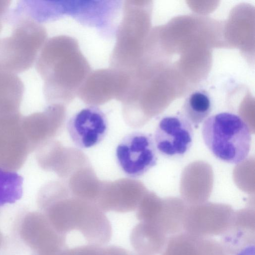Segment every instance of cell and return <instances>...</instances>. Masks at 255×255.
Segmentation results:
<instances>
[{
    "instance_id": "6da1fadb",
    "label": "cell",
    "mask_w": 255,
    "mask_h": 255,
    "mask_svg": "<svg viewBox=\"0 0 255 255\" xmlns=\"http://www.w3.org/2000/svg\"><path fill=\"white\" fill-rule=\"evenodd\" d=\"M36 61V70L43 81L44 95L51 104L72 101L91 72L78 41L65 35L47 40Z\"/></svg>"
},
{
    "instance_id": "7a4b0ae2",
    "label": "cell",
    "mask_w": 255,
    "mask_h": 255,
    "mask_svg": "<svg viewBox=\"0 0 255 255\" xmlns=\"http://www.w3.org/2000/svg\"><path fill=\"white\" fill-rule=\"evenodd\" d=\"M204 142L217 158L231 164H239L248 156L251 133L241 117L222 112L206 119L202 127Z\"/></svg>"
},
{
    "instance_id": "3957f363",
    "label": "cell",
    "mask_w": 255,
    "mask_h": 255,
    "mask_svg": "<svg viewBox=\"0 0 255 255\" xmlns=\"http://www.w3.org/2000/svg\"><path fill=\"white\" fill-rule=\"evenodd\" d=\"M10 35L0 38V71L14 74L30 68L47 41L44 26L31 19L19 17L8 22Z\"/></svg>"
},
{
    "instance_id": "277c9868",
    "label": "cell",
    "mask_w": 255,
    "mask_h": 255,
    "mask_svg": "<svg viewBox=\"0 0 255 255\" xmlns=\"http://www.w3.org/2000/svg\"><path fill=\"white\" fill-rule=\"evenodd\" d=\"M141 4L128 0L123 4V17L116 35V43L110 58V66L130 72L138 65L141 40Z\"/></svg>"
},
{
    "instance_id": "5b68a950",
    "label": "cell",
    "mask_w": 255,
    "mask_h": 255,
    "mask_svg": "<svg viewBox=\"0 0 255 255\" xmlns=\"http://www.w3.org/2000/svg\"><path fill=\"white\" fill-rule=\"evenodd\" d=\"M115 155L120 169L132 178L143 176L157 162L152 136L141 131H133L125 135L117 145Z\"/></svg>"
},
{
    "instance_id": "8992f818",
    "label": "cell",
    "mask_w": 255,
    "mask_h": 255,
    "mask_svg": "<svg viewBox=\"0 0 255 255\" xmlns=\"http://www.w3.org/2000/svg\"><path fill=\"white\" fill-rule=\"evenodd\" d=\"M129 77L128 72L112 67L95 70L86 78L77 96L93 106L113 99L122 101L127 91Z\"/></svg>"
},
{
    "instance_id": "52a82bcc",
    "label": "cell",
    "mask_w": 255,
    "mask_h": 255,
    "mask_svg": "<svg viewBox=\"0 0 255 255\" xmlns=\"http://www.w3.org/2000/svg\"><path fill=\"white\" fill-rule=\"evenodd\" d=\"M194 137L192 126L180 114L161 119L153 140L157 151L169 158H179L190 150Z\"/></svg>"
},
{
    "instance_id": "ba28073f",
    "label": "cell",
    "mask_w": 255,
    "mask_h": 255,
    "mask_svg": "<svg viewBox=\"0 0 255 255\" xmlns=\"http://www.w3.org/2000/svg\"><path fill=\"white\" fill-rule=\"evenodd\" d=\"M109 123L105 114L98 107L90 106L72 116L67 129L74 144L85 149L100 143L105 137Z\"/></svg>"
},
{
    "instance_id": "9c48e42d",
    "label": "cell",
    "mask_w": 255,
    "mask_h": 255,
    "mask_svg": "<svg viewBox=\"0 0 255 255\" xmlns=\"http://www.w3.org/2000/svg\"><path fill=\"white\" fill-rule=\"evenodd\" d=\"M233 216L227 209L193 210L184 215L183 231L202 237L222 235L228 228Z\"/></svg>"
},
{
    "instance_id": "30bf717a",
    "label": "cell",
    "mask_w": 255,
    "mask_h": 255,
    "mask_svg": "<svg viewBox=\"0 0 255 255\" xmlns=\"http://www.w3.org/2000/svg\"><path fill=\"white\" fill-rule=\"evenodd\" d=\"M160 255H228L221 243L183 231L168 237Z\"/></svg>"
},
{
    "instance_id": "8fae6325",
    "label": "cell",
    "mask_w": 255,
    "mask_h": 255,
    "mask_svg": "<svg viewBox=\"0 0 255 255\" xmlns=\"http://www.w3.org/2000/svg\"><path fill=\"white\" fill-rule=\"evenodd\" d=\"M221 236L220 242L228 255H235L244 248L255 245L254 214H233L228 228Z\"/></svg>"
},
{
    "instance_id": "7c38bea8",
    "label": "cell",
    "mask_w": 255,
    "mask_h": 255,
    "mask_svg": "<svg viewBox=\"0 0 255 255\" xmlns=\"http://www.w3.org/2000/svg\"><path fill=\"white\" fill-rule=\"evenodd\" d=\"M153 222H140L131 230V246L139 255H157L164 249L168 239Z\"/></svg>"
},
{
    "instance_id": "4fadbf2b",
    "label": "cell",
    "mask_w": 255,
    "mask_h": 255,
    "mask_svg": "<svg viewBox=\"0 0 255 255\" xmlns=\"http://www.w3.org/2000/svg\"><path fill=\"white\" fill-rule=\"evenodd\" d=\"M24 89L16 74L0 71V118L19 114Z\"/></svg>"
},
{
    "instance_id": "5bb4252c",
    "label": "cell",
    "mask_w": 255,
    "mask_h": 255,
    "mask_svg": "<svg viewBox=\"0 0 255 255\" xmlns=\"http://www.w3.org/2000/svg\"><path fill=\"white\" fill-rule=\"evenodd\" d=\"M213 102L209 94L199 90L190 94L185 99L180 115L192 126H198L210 114Z\"/></svg>"
},
{
    "instance_id": "9a60e30c",
    "label": "cell",
    "mask_w": 255,
    "mask_h": 255,
    "mask_svg": "<svg viewBox=\"0 0 255 255\" xmlns=\"http://www.w3.org/2000/svg\"><path fill=\"white\" fill-rule=\"evenodd\" d=\"M22 183L21 176L0 167V207L13 203L21 197Z\"/></svg>"
},
{
    "instance_id": "2e32d148",
    "label": "cell",
    "mask_w": 255,
    "mask_h": 255,
    "mask_svg": "<svg viewBox=\"0 0 255 255\" xmlns=\"http://www.w3.org/2000/svg\"><path fill=\"white\" fill-rule=\"evenodd\" d=\"M59 255H130L126 249L118 246H97L91 245L66 248Z\"/></svg>"
},
{
    "instance_id": "e0dca14e",
    "label": "cell",
    "mask_w": 255,
    "mask_h": 255,
    "mask_svg": "<svg viewBox=\"0 0 255 255\" xmlns=\"http://www.w3.org/2000/svg\"><path fill=\"white\" fill-rule=\"evenodd\" d=\"M10 1L0 0V33L2 31L3 23L6 22V17L9 12Z\"/></svg>"
},
{
    "instance_id": "ac0fdd59",
    "label": "cell",
    "mask_w": 255,
    "mask_h": 255,
    "mask_svg": "<svg viewBox=\"0 0 255 255\" xmlns=\"http://www.w3.org/2000/svg\"><path fill=\"white\" fill-rule=\"evenodd\" d=\"M255 245L249 246L235 255H255Z\"/></svg>"
},
{
    "instance_id": "d6986e66",
    "label": "cell",
    "mask_w": 255,
    "mask_h": 255,
    "mask_svg": "<svg viewBox=\"0 0 255 255\" xmlns=\"http://www.w3.org/2000/svg\"></svg>"
}]
</instances>
